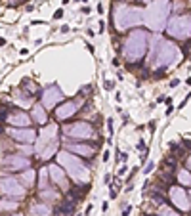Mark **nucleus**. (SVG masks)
Wrapping results in <instances>:
<instances>
[{
  "instance_id": "obj_29",
  "label": "nucleus",
  "mask_w": 191,
  "mask_h": 216,
  "mask_svg": "<svg viewBox=\"0 0 191 216\" xmlns=\"http://www.w3.org/2000/svg\"><path fill=\"white\" fill-rule=\"evenodd\" d=\"M61 33H69V25H63V27H61Z\"/></svg>"
},
{
  "instance_id": "obj_19",
  "label": "nucleus",
  "mask_w": 191,
  "mask_h": 216,
  "mask_svg": "<svg viewBox=\"0 0 191 216\" xmlns=\"http://www.w3.org/2000/svg\"><path fill=\"white\" fill-rule=\"evenodd\" d=\"M17 208V201H6V199H0V210H14Z\"/></svg>"
},
{
  "instance_id": "obj_10",
  "label": "nucleus",
  "mask_w": 191,
  "mask_h": 216,
  "mask_svg": "<svg viewBox=\"0 0 191 216\" xmlns=\"http://www.w3.org/2000/svg\"><path fill=\"white\" fill-rule=\"evenodd\" d=\"M61 100H63V92H61L57 86H50V88L44 92V105H46V107L55 105V103H57V101H61Z\"/></svg>"
},
{
  "instance_id": "obj_33",
  "label": "nucleus",
  "mask_w": 191,
  "mask_h": 216,
  "mask_svg": "<svg viewBox=\"0 0 191 216\" xmlns=\"http://www.w3.org/2000/svg\"><path fill=\"white\" fill-rule=\"evenodd\" d=\"M14 216H21V214H14Z\"/></svg>"
},
{
  "instance_id": "obj_5",
  "label": "nucleus",
  "mask_w": 191,
  "mask_h": 216,
  "mask_svg": "<svg viewBox=\"0 0 191 216\" xmlns=\"http://www.w3.org/2000/svg\"><path fill=\"white\" fill-rule=\"evenodd\" d=\"M57 159H59V163H61V165L67 166V172H69V176H71V178H75V180L84 178V174H86V168H84V165H82L78 159H75L73 155H67L65 151H63V153H59Z\"/></svg>"
},
{
  "instance_id": "obj_24",
  "label": "nucleus",
  "mask_w": 191,
  "mask_h": 216,
  "mask_svg": "<svg viewBox=\"0 0 191 216\" xmlns=\"http://www.w3.org/2000/svg\"><path fill=\"white\" fill-rule=\"evenodd\" d=\"M164 165L168 166V170H172L174 166H176V161H174V159H166V161H164Z\"/></svg>"
},
{
  "instance_id": "obj_15",
  "label": "nucleus",
  "mask_w": 191,
  "mask_h": 216,
  "mask_svg": "<svg viewBox=\"0 0 191 216\" xmlns=\"http://www.w3.org/2000/svg\"><path fill=\"white\" fill-rule=\"evenodd\" d=\"M69 151H75V153H78V155L92 157V155H94V145H78V143H71V145H69Z\"/></svg>"
},
{
  "instance_id": "obj_9",
  "label": "nucleus",
  "mask_w": 191,
  "mask_h": 216,
  "mask_svg": "<svg viewBox=\"0 0 191 216\" xmlns=\"http://www.w3.org/2000/svg\"><path fill=\"white\" fill-rule=\"evenodd\" d=\"M4 166H6L8 170H14V172H17V170L29 168V166H31V163H29V159H25V157L8 155V157L4 159Z\"/></svg>"
},
{
  "instance_id": "obj_3",
  "label": "nucleus",
  "mask_w": 191,
  "mask_h": 216,
  "mask_svg": "<svg viewBox=\"0 0 191 216\" xmlns=\"http://www.w3.org/2000/svg\"><path fill=\"white\" fill-rule=\"evenodd\" d=\"M147 48V37L143 31H132L126 40V57L128 60H140L145 54Z\"/></svg>"
},
{
  "instance_id": "obj_14",
  "label": "nucleus",
  "mask_w": 191,
  "mask_h": 216,
  "mask_svg": "<svg viewBox=\"0 0 191 216\" xmlns=\"http://www.w3.org/2000/svg\"><path fill=\"white\" fill-rule=\"evenodd\" d=\"M170 197H172V201L176 203L178 207H182V208L187 207V201H185V193H183V189H180V188L170 189Z\"/></svg>"
},
{
  "instance_id": "obj_8",
  "label": "nucleus",
  "mask_w": 191,
  "mask_h": 216,
  "mask_svg": "<svg viewBox=\"0 0 191 216\" xmlns=\"http://www.w3.org/2000/svg\"><path fill=\"white\" fill-rule=\"evenodd\" d=\"M0 193L6 195H23V188L14 178H0Z\"/></svg>"
},
{
  "instance_id": "obj_2",
  "label": "nucleus",
  "mask_w": 191,
  "mask_h": 216,
  "mask_svg": "<svg viewBox=\"0 0 191 216\" xmlns=\"http://www.w3.org/2000/svg\"><path fill=\"white\" fill-rule=\"evenodd\" d=\"M143 10L136 8V6H118L117 14H115V23H117L118 31H124L130 25H138L143 21Z\"/></svg>"
},
{
  "instance_id": "obj_32",
  "label": "nucleus",
  "mask_w": 191,
  "mask_h": 216,
  "mask_svg": "<svg viewBox=\"0 0 191 216\" xmlns=\"http://www.w3.org/2000/svg\"><path fill=\"white\" fill-rule=\"evenodd\" d=\"M63 4H69V0H63Z\"/></svg>"
},
{
  "instance_id": "obj_6",
  "label": "nucleus",
  "mask_w": 191,
  "mask_h": 216,
  "mask_svg": "<svg viewBox=\"0 0 191 216\" xmlns=\"http://www.w3.org/2000/svg\"><path fill=\"white\" fill-rule=\"evenodd\" d=\"M178 57H180L178 46H174L170 42H159V65H170Z\"/></svg>"
},
{
  "instance_id": "obj_30",
  "label": "nucleus",
  "mask_w": 191,
  "mask_h": 216,
  "mask_svg": "<svg viewBox=\"0 0 191 216\" xmlns=\"http://www.w3.org/2000/svg\"><path fill=\"white\" fill-rule=\"evenodd\" d=\"M187 166H189V168H191V157H189V159H187Z\"/></svg>"
},
{
  "instance_id": "obj_22",
  "label": "nucleus",
  "mask_w": 191,
  "mask_h": 216,
  "mask_svg": "<svg viewBox=\"0 0 191 216\" xmlns=\"http://www.w3.org/2000/svg\"><path fill=\"white\" fill-rule=\"evenodd\" d=\"M178 178H180V182H182V184H189V182H191V176H189V172H187V170H182V172L178 174Z\"/></svg>"
},
{
  "instance_id": "obj_17",
  "label": "nucleus",
  "mask_w": 191,
  "mask_h": 216,
  "mask_svg": "<svg viewBox=\"0 0 191 216\" xmlns=\"http://www.w3.org/2000/svg\"><path fill=\"white\" fill-rule=\"evenodd\" d=\"M75 203L77 201H73V199H65L63 201V205L61 207H57V212H61V214H71V212L75 210Z\"/></svg>"
},
{
  "instance_id": "obj_21",
  "label": "nucleus",
  "mask_w": 191,
  "mask_h": 216,
  "mask_svg": "<svg viewBox=\"0 0 191 216\" xmlns=\"http://www.w3.org/2000/svg\"><path fill=\"white\" fill-rule=\"evenodd\" d=\"M33 180H35V172H33V170H27V172L23 174V182L27 186H33Z\"/></svg>"
},
{
  "instance_id": "obj_26",
  "label": "nucleus",
  "mask_w": 191,
  "mask_h": 216,
  "mask_svg": "<svg viewBox=\"0 0 191 216\" xmlns=\"http://www.w3.org/2000/svg\"><path fill=\"white\" fill-rule=\"evenodd\" d=\"M54 17H55V19H61V17H63V10H57Z\"/></svg>"
},
{
  "instance_id": "obj_20",
  "label": "nucleus",
  "mask_w": 191,
  "mask_h": 216,
  "mask_svg": "<svg viewBox=\"0 0 191 216\" xmlns=\"http://www.w3.org/2000/svg\"><path fill=\"white\" fill-rule=\"evenodd\" d=\"M33 214L35 216H48L50 214V208L44 207V205H37V207H33Z\"/></svg>"
},
{
  "instance_id": "obj_12",
  "label": "nucleus",
  "mask_w": 191,
  "mask_h": 216,
  "mask_svg": "<svg viewBox=\"0 0 191 216\" xmlns=\"http://www.w3.org/2000/svg\"><path fill=\"white\" fill-rule=\"evenodd\" d=\"M6 120H8L10 124H14V126H29V124H31L29 115H27V113H23V111H15V113H12Z\"/></svg>"
},
{
  "instance_id": "obj_31",
  "label": "nucleus",
  "mask_w": 191,
  "mask_h": 216,
  "mask_svg": "<svg viewBox=\"0 0 191 216\" xmlns=\"http://www.w3.org/2000/svg\"><path fill=\"white\" fill-rule=\"evenodd\" d=\"M138 2H153V0H138Z\"/></svg>"
},
{
  "instance_id": "obj_18",
  "label": "nucleus",
  "mask_w": 191,
  "mask_h": 216,
  "mask_svg": "<svg viewBox=\"0 0 191 216\" xmlns=\"http://www.w3.org/2000/svg\"><path fill=\"white\" fill-rule=\"evenodd\" d=\"M33 117H35V120H37L38 124H44L46 123V111H44V107L37 105L35 109H33Z\"/></svg>"
},
{
  "instance_id": "obj_25",
  "label": "nucleus",
  "mask_w": 191,
  "mask_h": 216,
  "mask_svg": "<svg viewBox=\"0 0 191 216\" xmlns=\"http://www.w3.org/2000/svg\"><path fill=\"white\" fill-rule=\"evenodd\" d=\"M107 128H109V134H113V119H107Z\"/></svg>"
},
{
  "instance_id": "obj_13",
  "label": "nucleus",
  "mask_w": 191,
  "mask_h": 216,
  "mask_svg": "<svg viewBox=\"0 0 191 216\" xmlns=\"http://www.w3.org/2000/svg\"><path fill=\"white\" fill-rule=\"evenodd\" d=\"M10 136L14 140H17V142H33L35 140V130H31V128H25V130H17V128H14V130H10Z\"/></svg>"
},
{
  "instance_id": "obj_34",
  "label": "nucleus",
  "mask_w": 191,
  "mask_h": 216,
  "mask_svg": "<svg viewBox=\"0 0 191 216\" xmlns=\"http://www.w3.org/2000/svg\"><path fill=\"white\" fill-rule=\"evenodd\" d=\"M80 2H86V0H80Z\"/></svg>"
},
{
  "instance_id": "obj_27",
  "label": "nucleus",
  "mask_w": 191,
  "mask_h": 216,
  "mask_svg": "<svg viewBox=\"0 0 191 216\" xmlns=\"http://www.w3.org/2000/svg\"><path fill=\"white\" fill-rule=\"evenodd\" d=\"M153 163H149V165H147V168H143V170H145V174H147V172H151V170H153Z\"/></svg>"
},
{
  "instance_id": "obj_11",
  "label": "nucleus",
  "mask_w": 191,
  "mask_h": 216,
  "mask_svg": "<svg viewBox=\"0 0 191 216\" xmlns=\"http://www.w3.org/2000/svg\"><path fill=\"white\" fill-rule=\"evenodd\" d=\"M77 109H78L77 101H67V103H63L61 107L55 109V117H57V119H67V117H71L73 113H77Z\"/></svg>"
},
{
  "instance_id": "obj_23",
  "label": "nucleus",
  "mask_w": 191,
  "mask_h": 216,
  "mask_svg": "<svg viewBox=\"0 0 191 216\" xmlns=\"http://www.w3.org/2000/svg\"><path fill=\"white\" fill-rule=\"evenodd\" d=\"M151 197H153V201H155V203H159V205H164V199H163V195H159V193H153Z\"/></svg>"
},
{
  "instance_id": "obj_16",
  "label": "nucleus",
  "mask_w": 191,
  "mask_h": 216,
  "mask_svg": "<svg viewBox=\"0 0 191 216\" xmlns=\"http://www.w3.org/2000/svg\"><path fill=\"white\" fill-rule=\"evenodd\" d=\"M50 168V176H52V180L54 182H57L61 188H65V176H63V172H61V168L59 166H55V165H52V166H48Z\"/></svg>"
},
{
  "instance_id": "obj_28",
  "label": "nucleus",
  "mask_w": 191,
  "mask_h": 216,
  "mask_svg": "<svg viewBox=\"0 0 191 216\" xmlns=\"http://www.w3.org/2000/svg\"><path fill=\"white\" fill-rule=\"evenodd\" d=\"M178 84H180V80H178V78H174V80H170V86H178Z\"/></svg>"
},
{
  "instance_id": "obj_7",
  "label": "nucleus",
  "mask_w": 191,
  "mask_h": 216,
  "mask_svg": "<svg viewBox=\"0 0 191 216\" xmlns=\"http://www.w3.org/2000/svg\"><path fill=\"white\" fill-rule=\"evenodd\" d=\"M65 132L71 136V138H80V140H88L92 138V134H94V128H92L88 123L84 120H78V123L71 124V126H65Z\"/></svg>"
},
{
  "instance_id": "obj_1",
  "label": "nucleus",
  "mask_w": 191,
  "mask_h": 216,
  "mask_svg": "<svg viewBox=\"0 0 191 216\" xmlns=\"http://www.w3.org/2000/svg\"><path fill=\"white\" fill-rule=\"evenodd\" d=\"M170 12L168 0H153L149 10L145 12V23L153 31H161L166 23V15Z\"/></svg>"
},
{
  "instance_id": "obj_4",
  "label": "nucleus",
  "mask_w": 191,
  "mask_h": 216,
  "mask_svg": "<svg viewBox=\"0 0 191 216\" xmlns=\"http://www.w3.org/2000/svg\"><path fill=\"white\" fill-rule=\"evenodd\" d=\"M168 35L176 38H187L191 35V17L189 15L174 17L168 25Z\"/></svg>"
}]
</instances>
